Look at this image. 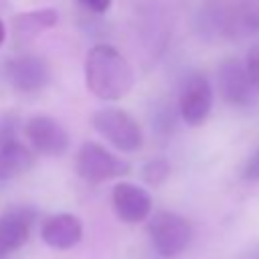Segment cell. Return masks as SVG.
<instances>
[{"label":"cell","mask_w":259,"mask_h":259,"mask_svg":"<svg viewBox=\"0 0 259 259\" xmlns=\"http://www.w3.org/2000/svg\"><path fill=\"white\" fill-rule=\"evenodd\" d=\"M32 164L34 152L24 142H20L16 117H0V182H8L28 172Z\"/></svg>","instance_id":"cell-6"},{"label":"cell","mask_w":259,"mask_h":259,"mask_svg":"<svg viewBox=\"0 0 259 259\" xmlns=\"http://www.w3.org/2000/svg\"><path fill=\"white\" fill-rule=\"evenodd\" d=\"M212 87L202 73H192L184 79L178 93V113L188 125H202L212 109Z\"/></svg>","instance_id":"cell-8"},{"label":"cell","mask_w":259,"mask_h":259,"mask_svg":"<svg viewBox=\"0 0 259 259\" xmlns=\"http://www.w3.org/2000/svg\"><path fill=\"white\" fill-rule=\"evenodd\" d=\"M243 178L247 182H259V146L247 158V162L243 166Z\"/></svg>","instance_id":"cell-17"},{"label":"cell","mask_w":259,"mask_h":259,"mask_svg":"<svg viewBox=\"0 0 259 259\" xmlns=\"http://www.w3.org/2000/svg\"><path fill=\"white\" fill-rule=\"evenodd\" d=\"M217 83H219V93L225 103L233 107H249L255 103L257 89L253 87L245 63L239 59H225L219 65L217 71Z\"/></svg>","instance_id":"cell-10"},{"label":"cell","mask_w":259,"mask_h":259,"mask_svg":"<svg viewBox=\"0 0 259 259\" xmlns=\"http://www.w3.org/2000/svg\"><path fill=\"white\" fill-rule=\"evenodd\" d=\"M148 235L158 251V255L172 259L186 251V247L192 241V225L186 217L172 212V210H160L156 212L148 223Z\"/></svg>","instance_id":"cell-3"},{"label":"cell","mask_w":259,"mask_h":259,"mask_svg":"<svg viewBox=\"0 0 259 259\" xmlns=\"http://www.w3.org/2000/svg\"><path fill=\"white\" fill-rule=\"evenodd\" d=\"M75 170L83 180H87L91 184H99V182H107V180L121 178V176L130 174L132 166L127 160L115 156L101 144L85 142L77 152Z\"/></svg>","instance_id":"cell-4"},{"label":"cell","mask_w":259,"mask_h":259,"mask_svg":"<svg viewBox=\"0 0 259 259\" xmlns=\"http://www.w3.org/2000/svg\"><path fill=\"white\" fill-rule=\"evenodd\" d=\"M4 38H6V26H4V22L0 20V45L4 42Z\"/></svg>","instance_id":"cell-19"},{"label":"cell","mask_w":259,"mask_h":259,"mask_svg":"<svg viewBox=\"0 0 259 259\" xmlns=\"http://www.w3.org/2000/svg\"><path fill=\"white\" fill-rule=\"evenodd\" d=\"M245 69H247V75H249L253 87L259 91V42H255V45L247 51Z\"/></svg>","instance_id":"cell-16"},{"label":"cell","mask_w":259,"mask_h":259,"mask_svg":"<svg viewBox=\"0 0 259 259\" xmlns=\"http://www.w3.org/2000/svg\"><path fill=\"white\" fill-rule=\"evenodd\" d=\"M85 85L103 101H117L134 87V69L130 61L111 45L99 42L85 57Z\"/></svg>","instance_id":"cell-1"},{"label":"cell","mask_w":259,"mask_h":259,"mask_svg":"<svg viewBox=\"0 0 259 259\" xmlns=\"http://www.w3.org/2000/svg\"><path fill=\"white\" fill-rule=\"evenodd\" d=\"M89 10H93V12H97V14H103V12H107L109 10V6H111V0H81Z\"/></svg>","instance_id":"cell-18"},{"label":"cell","mask_w":259,"mask_h":259,"mask_svg":"<svg viewBox=\"0 0 259 259\" xmlns=\"http://www.w3.org/2000/svg\"><path fill=\"white\" fill-rule=\"evenodd\" d=\"M168 174H170V164L164 158H154V160L146 162L144 168H142L144 180L148 184H152V186H160L168 178Z\"/></svg>","instance_id":"cell-15"},{"label":"cell","mask_w":259,"mask_h":259,"mask_svg":"<svg viewBox=\"0 0 259 259\" xmlns=\"http://www.w3.org/2000/svg\"><path fill=\"white\" fill-rule=\"evenodd\" d=\"M40 237L49 247H53L57 251H65V249L75 247L81 241L83 225L71 212H57L42 221Z\"/></svg>","instance_id":"cell-13"},{"label":"cell","mask_w":259,"mask_h":259,"mask_svg":"<svg viewBox=\"0 0 259 259\" xmlns=\"http://www.w3.org/2000/svg\"><path fill=\"white\" fill-rule=\"evenodd\" d=\"M34 219L36 212L30 206H10L0 214V259L28 241Z\"/></svg>","instance_id":"cell-11"},{"label":"cell","mask_w":259,"mask_h":259,"mask_svg":"<svg viewBox=\"0 0 259 259\" xmlns=\"http://www.w3.org/2000/svg\"><path fill=\"white\" fill-rule=\"evenodd\" d=\"M59 20V12L55 8H40L32 12H22L12 18V30L16 40H30L42 30L55 26Z\"/></svg>","instance_id":"cell-14"},{"label":"cell","mask_w":259,"mask_h":259,"mask_svg":"<svg viewBox=\"0 0 259 259\" xmlns=\"http://www.w3.org/2000/svg\"><path fill=\"white\" fill-rule=\"evenodd\" d=\"M4 79L20 93H34L51 81V69L42 57L20 53L4 63Z\"/></svg>","instance_id":"cell-7"},{"label":"cell","mask_w":259,"mask_h":259,"mask_svg":"<svg viewBox=\"0 0 259 259\" xmlns=\"http://www.w3.org/2000/svg\"><path fill=\"white\" fill-rule=\"evenodd\" d=\"M93 127L117 150L121 152H138L144 144V134L138 121L123 109L105 107L97 109L91 119Z\"/></svg>","instance_id":"cell-5"},{"label":"cell","mask_w":259,"mask_h":259,"mask_svg":"<svg viewBox=\"0 0 259 259\" xmlns=\"http://www.w3.org/2000/svg\"><path fill=\"white\" fill-rule=\"evenodd\" d=\"M200 30L206 34L245 38L259 30V0H202Z\"/></svg>","instance_id":"cell-2"},{"label":"cell","mask_w":259,"mask_h":259,"mask_svg":"<svg viewBox=\"0 0 259 259\" xmlns=\"http://www.w3.org/2000/svg\"><path fill=\"white\" fill-rule=\"evenodd\" d=\"M111 202L117 219L127 225H138L152 212V196L134 182H117L111 190Z\"/></svg>","instance_id":"cell-12"},{"label":"cell","mask_w":259,"mask_h":259,"mask_svg":"<svg viewBox=\"0 0 259 259\" xmlns=\"http://www.w3.org/2000/svg\"><path fill=\"white\" fill-rule=\"evenodd\" d=\"M24 138L28 148L42 156H63L69 150L67 130L51 115H32L24 123Z\"/></svg>","instance_id":"cell-9"}]
</instances>
